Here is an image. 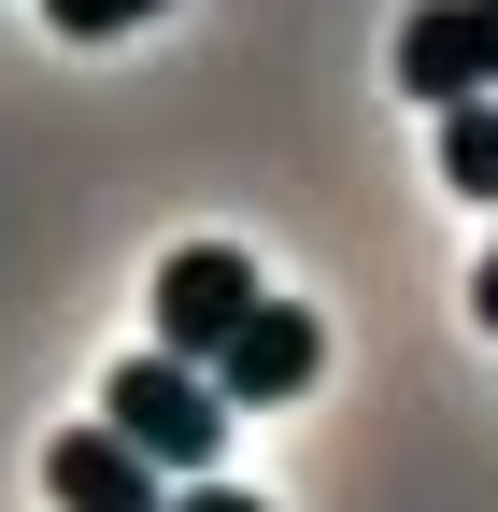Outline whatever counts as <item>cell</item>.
<instances>
[{
    "label": "cell",
    "mask_w": 498,
    "mask_h": 512,
    "mask_svg": "<svg viewBox=\"0 0 498 512\" xmlns=\"http://www.w3.org/2000/svg\"><path fill=\"white\" fill-rule=\"evenodd\" d=\"M100 413L129 427L171 484H200V470H214V441H228V384H214L200 356H171V342H157V356H129V370L100 384Z\"/></svg>",
    "instance_id": "1"
},
{
    "label": "cell",
    "mask_w": 498,
    "mask_h": 512,
    "mask_svg": "<svg viewBox=\"0 0 498 512\" xmlns=\"http://www.w3.org/2000/svg\"><path fill=\"white\" fill-rule=\"evenodd\" d=\"M399 86L442 114V100H484L498 86V0H413L399 15Z\"/></svg>",
    "instance_id": "2"
},
{
    "label": "cell",
    "mask_w": 498,
    "mask_h": 512,
    "mask_svg": "<svg viewBox=\"0 0 498 512\" xmlns=\"http://www.w3.org/2000/svg\"><path fill=\"white\" fill-rule=\"evenodd\" d=\"M257 299H271V285H257V256H228V242H185L171 271H157V342L214 370V342H228Z\"/></svg>",
    "instance_id": "3"
},
{
    "label": "cell",
    "mask_w": 498,
    "mask_h": 512,
    "mask_svg": "<svg viewBox=\"0 0 498 512\" xmlns=\"http://www.w3.org/2000/svg\"><path fill=\"white\" fill-rule=\"evenodd\" d=\"M157 484H171V470H157L114 413H100V427H57V456H43V498H57V512H171Z\"/></svg>",
    "instance_id": "4"
},
{
    "label": "cell",
    "mask_w": 498,
    "mask_h": 512,
    "mask_svg": "<svg viewBox=\"0 0 498 512\" xmlns=\"http://www.w3.org/2000/svg\"><path fill=\"white\" fill-rule=\"evenodd\" d=\"M314 370H328V328H314L299 299H257V313L214 342V384H228V399H299Z\"/></svg>",
    "instance_id": "5"
},
{
    "label": "cell",
    "mask_w": 498,
    "mask_h": 512,
    "mask_svg": "<svg viewBox=\"0 0 498 512\" xmlns=\"http://www.w3.org/2000/svg\"><path fill=\"white\" fill-rule=\"evenodd\" d=\"M43 15H57V29H72V43H114V29H143V15H157V0H43Z\"/></svg>",
    "instance_id": "6"
},
{
    "label": "cell",
    "mask_w": 498,
    "mask_h": 512,
    "mask_svg": "<svg viewBox=\"0 0 498 512\" xmlns=\"http://www.w3.org/2000/svg\"><path fill=\"white\" fill-rule=\"evenodd\" d=\"M171 512H271V498H228V484H200V498H171Z\"/></svg>",
    "instance_id": "7"
},
{
    "label": "cell",
    "mask_w": 498,
    "mask_h": 512,
    "mask_svg": "<svg viewBox=\"0 0 498 512\" xmlns=\"http://www.w3.org/2000/svg\"><path fill=\"white\" fill-rule=\"evenodd\" d=\"M470 313H484V328H498V256H484V271H470Z\"/></svg>",
    "instance_id": "8"
}]
</instances>
